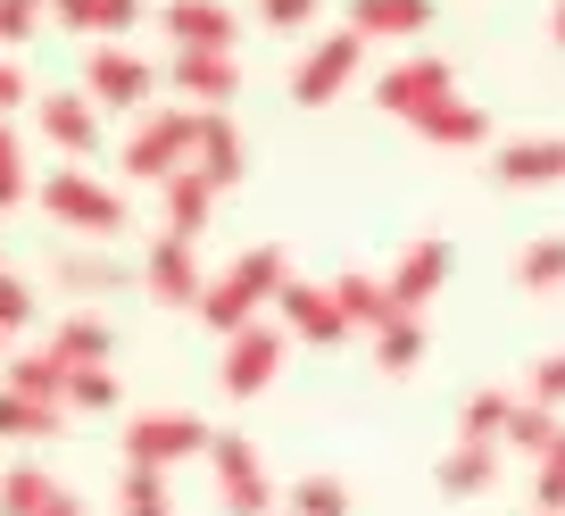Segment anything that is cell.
Masks as SVG:
<instances>
[{"label": "cell", "mask_w": 565, "mask_h": 516, "mask_svg": "<svg viewBox=\"0 0 565 516\" xmlns=\"http://www.w3.org/2000/svg\"><path fill=\"white\" fill-rule=\"evenodd\" d=\"M34 200H42V217L67 225V233H92V242H117L125 233V192L100 183V176H84V167H67V159L34 183Z\"/></svg>", "instance_id": "7a4b0ae2"}, {"label": "cell", "mask_w": 565, "mask_h": 516, "mask_svg": "<svg viewBox=\"0 0 565 516\" xmlns=\"http://www.w3.org/2000/svg\"><path fill=\"white\" fill-rule=\"evenodd\" d=\"M159 34L175 42V51H233V42H242V18H233V0H167Z\"/></svg>", "instance_id": "2e32d148"}, {"label": "cell", "mask_w": 565, "mask_h": 516, "mask_svg": "<svg viewBox=\"0 0 565 516\" xmlns=\"http://www.w3.org/2000/svg\"><path fill=\"white\" fill-rule=\"evenodd\" d=\"M557 433H565V417H557V409H532V400H515L508 425H499V450H524V459H541Z\"/></svg>", "instance_id": "4dcf8cb0"}, {"label": "cell", "mask_w": 565, "mask_h": 516, "mask_svg": "<svg viewBox=\"0 0 565 516\" xmlns=\"http://www.w3.org/2000/svg\"><path fill=\"white\" fill-rule=\"evenodd\" d=\"M51 18L67 34H92V42H117L141 25V0H51Z\"/></svg>", "instance_id": "d4e9b609"}, {"label": "cell", "mask_w": 565, "mask_h": 516, "mask_svg": "<svg viewBox=\"0 0 565 516\" xmlns=\"http://www.w3.org/2000/svg\"><path fill=\"white\" fill-rule=\"evenodd\" d=\"M416 134L433 150H482V143H491V108H475L466 92H449L441 108H424V117H416Z\"/></svg>", "instance_id": "ffe728a7"}, {"label": "cell", "mask_w": 565, "mask_h": 516, "mask_svg": "<svg viewBox=\"0 0 565 516\" xmlns=\"http://www.w3.org/2000/svg\"><path fill=\"white\" fill-rule=\"evenodd\" d=\"M282 516H358V492L333 466H308V475L282 483Z\"/></svg>", "instance_id": "cb8c5ba5"}, {"label": "cell", "mask_w": 565, "mask_h": 516, "mask_svg": "<svg viewBox=\"0 0 565 516\" xmlns=\"http://www.w3.org/2000/svg\"><path fill=\"white\" fill-rule=\"evenodd\" d=\"M565 284V233H532L515 250V292H557Z\"/></svg>", "instance_id": "f1b7e54d"}, {"label": "cell", "mask_w": 565, "mask_h": 516, "mask_svg": "<svg viewBox=\"0 0 565 516\" xmlns=\"http://www.w3.org/2000/svg\"><path fill=\"white\" fill-rule=\"evenodd\" d=\"M34 25H42V9H25V0H0V59L18 51V42H34Z\"/></svg>", "instance_id": "74e56055"}, {"label": "cell", "mask_w": 565, "mask_h": 516, "mask_svg": "<svg viewBox=\"0 0 565 516\" xmlns=\"http://www.w3.org/2000/svg\"><path fill=\"white\" fill-rule=\"evenodd\" d=\"M275 308H282V334L291 341H317V350H333V341H350V317H341V301H333V284H291L275 292Z\"/></svg>", "instance_id": "5bb4252c"}, {"label": "cell", "mask_w": 565, "mask_h": 516, "mask_svg": "<svg viewBox=\"0 0 565 516\" xmlns=\"http://www.w3.org/2000/svg\"><path fill=\"white\" fill-rule=\"evenodd\" d=\"M200 117L209 108H141V125H134V143L117 150V167L125 176H141V183H167L183 159H192V143H200Z\"/></svg>", "instance_id": "277c9868"}, {"label": "cell", "mask_w": 565, "mask_h": 516, "mask_svg": "<svg viewBox=\"0 0 565 516\" xmlns=\"http://www.w3.org/2000/svg\"><path fill=\"white\" fill-rule=\"evenodd\" d=\"M433 483H441V499H482L499 483V442H449Z\"/></svg>", "instance_id": "44dd1931"}, {"label": "cell", "mask_w": 565, "mask_h": 516, "mask_svg": "<svg viewBox=\"0 0 565 516\" xmlns=\"http://www.w3.org/2000/svg\"><path fill=\"white\" fill-rule=\"evenodd\" d=\"M433 25V0H350V34L358 42H407Z\"/></svg>", "instance_id": "603a6c76"}, {"label": "cell", "mask_w": 565, "mask_h": 516, "mask_svg": "<svg viewBox=\"0 0 565 516\" xmlns=\"http://www.w3.org/2000/svg\"><path fill=\"white\" fill-rule=\"evenodd\" d=\"M508 409H515V392H508V383H475V392L458 400V442H499Z\"/></svg>", "instance_id": "83f0119b"}, {"label": "cell", "mask_w": 565, "mask_h": 516, "mask_svg": "<svg viewBox=\"0 0 565 516\" xmlns=\"http://www.w3.org/2000/svg\"><path fill=\"white\" fill-rule=\"evenodd\" d=\"M317 9H324V0H258V18L275 25V34H291V25H308V18H317Z\"/></svg>", "instance_id": "f35d334b"}, {"label": "cell", "mask_w": 565, "mask_h": 516, "mask_svg": "<svg viewBox=\"0 0 565 516\" xmlns=\"http://www.w3.org/2000/svg\"><path fill=\"white\" fill-rule=\"evenodd\" d=\"M548 34H557V51H565V0H557V18H548Z\"/></svg>", "instance_id": "b9f144b4"}, {"label": "cell", "mask_w": 565, "mask_h": 516, "mask_svg": "<svg viewBox=\"0 0 565 516\" xmlns=\"http://www.w3.org/2000/svg\"><path fill=\"white\" fill-rule=\"evenodd\" d=\"M515 400H532V409H565V350L524 358V383H515Z\"/></svg>", "instance_id": "836d02e7"}, {"label": "cell", "mask_w": 565, "mask_h": 516, "mask_svg": "<svg viewBox=\"0 0 565 516\" xmlns=\"http://www.w3.org/2000/svg\"><path fill=\"white\" fill-rule=\"evenodd\" d=\"M449 92H458V67H449L441 51H416V59H399V67L374 75V108L399 117V125H416L424 108H441Z\"/></svg>", "instance_id": "52a82bcc"}, {"label": "cell", "mask_w": 565, "mask_h": 516, "mask_svg": "<svg viewBox=\"0 0 565 516\" xmlns=\"http://www.w3.org/2000/svg\"><path fill=\"white\" fill-rule=\"evenodd\" d=\"M51 492H67L51 466H34V459H25V466H0V516H34Z\"/></svg>", "instance_id": "1f68e13d"}, {"label": "cell", "mask_w": 565, "mask_h": 516, "mask_svg": "<svg viewBox=\"0 0 565 516\" xmlns=\"http://www.w3.org/2000/svg\"><path fill=\"white\" fill-rule=\"evenodd\" d=\"M42 358H51L58 375H75V367H108V358H117V325H108L100 308H67V317L51 325V341H42Z\"/></svg>", "instance_id": "e0dca14e"}, {"label": "cell", "mask_w": 565, "mask_h": 516, "mask_svg": "<svg viewBox=\"0 0 565 516\" xmlns=\"http://www.w3.org/2000/svg\"><path fill=\"white\" fill-rule=\"evenodd\" d=\"M532 516H565V433L532 459Z\"/></svg>", "instance_id": "e575fe53"}, {"label": "cell", "mask_w": 565, "mask_h": 516, "mask_svg": "<svg viewBox=\"0 0 565 516\" xmlns=\"http://www.w3.org/2000/svg\"><path fill=\"white\" fill-rule=\"evenodd\" d=\"M9 108H34V84H25L18 59H0V117H9Z\"/></svg>", "instance_id": "ab89813d"}, {"label": "cell", "mask_w": 565, "mask_h": 516, "mask_svg": "<svg viewBox=\"0 0 565 516\" xmlns=\"http://www.w3.org/2000/svg\"><path fill=\"white\" fill-rule=\"evenodd\" d=\"M51 284L75 301H108V292L134 284V259H108V250H51Z\"/></svg>", "instance_id": "ac0fdd59"}, {"label": "cell", "mask_w": 565, "mask_h": 516, "mask_svg": "<svg viewBox=\"0 0 565 516\" xmlns=\"http://www.w3.org/2000/svg\"><path fill=\"white\" fill-rule=\"evenodd\" d=\"M159 192H167V233H183V242H200V233H209V217H216V200H225L200 167H175Z\"/></svg>", "instance_id": "7402d4cb"}, {"label": "cell", "mask_w": 565, "mask_h": 516, "mask_svg": "<svg viewBox=\"0 0 565 516\" xmlns=\"http://www.w3.org/2000/svg\"><path fill=\"white\" fill-rule=\"evenodd\" d=\"M0 267H9V259H0Z\"/></svg>", "instance_id": "f6af8a7d"}, {"label": "cell", "mask_w": 565, "mask_h": 516, "mask_svg": "<svg viewBox=\"0 0 565 516\" xmlns=\"http://www.w3.org/2000/svg\"><path fill=\"white\" fill-rule=\"evenodd\" d=\"M358 67H366V42H358L350 25H341V34L308 42V59L291 67V101H300V108H324V101H341Z\"/></svg>", "instance_id": "8fae6325"}, {"label": "cell", "mask_w": 565, "mask_h": 516, "mask_svg": "<svg viewBox=\"0 0 565 516\" xmlns=\"http://www.w3.org/2000/svg\"><path fill=\"white\" fill-rule=\"evenodd\" d=\"M34 516H92V508H84V499H75V492H51V499H42Z\"/></svg>", "instance_id": "60d3db41"}, {"label": "cell", "mask_w": 565, "mask_h": 516, "mask_svg": "<svg viewBox=\"0 0 565 516\" xmlns=\"http://www.w3.org/2000/svg\"><path fill=\"white\" fill-rule=\"evenodd\" d=\"M58 425H67L58 400H34V392H9V383H0V442H51Z\"/></svg>", "instance_id": "484cf974"}, {"label": "cell", "mask_w": 565, "mask_h": 516, "mask_svg": "<svg viewBox=\"0 0 565 516\" xmlns=\"http://www.w3.org/2000/svg\"><path fill=\"white\" fill-rule=\"evenodd\" d=\"M34 125H42V143H51L67 167H84L92 150H100V108H92L84 92H42V101H34Z\"/></svg>", "instance_id": "4fadbf2b"}, {"label": "cell", "mask_w": 565, "mask_h": 516, "mask_svg": "<svg viewBox=\"0 0 565 516\" xmlns=\"http://www.w3.org/2000/svg\"><path fill=\"white\" fill-rule=\"evenodd\" d=\"M84 101L92 108H150L159 101V67H150V59L141 51H125V42H100V51L84 59Z\"/></svg>", "instance_id": "ba28073f"}, {"label": "cell", "mask_w": 565, "mask_h": 516, "mask_svg": "<svg viewBox=\"0 0 565 516\" xmlns=\"http://www.w3.org/2000/svg\"><path fill=\"white\" fill-rule=\"evenodd\" d=\"M117 516H175V492H167V475H150V466H117V499H108Z\"/></svg>", "instance_id": "f546056e"}, {"label": "cell", "mask_w": 565, "mask_h": 516, "mask_svg": "<svg viewBox=\"0 0 565 516\" xmlns=\"http://www.w3.org/2000/svg\"><path fill=\"white\" fill-rule=\"evenodd\" d=\"M34 284H25V275H9V267H0V341H9V334H25V325H34Z\"/></svg>", "instance_id": "8d00e7d4"}, {"label": "cell", "mask_w": 565, "mask_h": 516, "mask_svg": "<svg viewBox=\"0 0 565 516\" xmlns=\"http://www.w3.org/2000/svg\"><path fill=\"white\" fill-rule=\"evenodd\" d=\"M282 358H291V334L282 325H242V334H225V367H216V383H225V400H266L275 392Z\"/></svg>", "instance_id": "8992f818"}, {"label": "cell", "mask_w": 565, "mask_h": 516, "mask_svg": "<svg viewBox=\"0 0 565 516\" xmlns=\"http://www.w3.org/2000/svg\"><path fill=\"white\" fill-rule=\"evenodd\" d=\"M209 475H216V499H225V516H275V475H266L258 442H249L242 425H209Z\"/></svg>", "instance_id": "3957f363"}, {"label": "cell", "mask_w": 565, "mask_h": 516, "mask_svg": "<svg viewBox=\"0 0 565 516\" xmlns=\"http://www.w3.org/2000/svg\"><path fill=\"white\" fill-rule=\"evenodd\" d=\"M0 350H9V341H0Z\"/></svg>", "instance_id": "ee69618b"}, {"label": "cell", "mask_w": 565, "mask_h": 516, "mask_svg": "<svg viewBox=\"0 0 565 516\" xmlns=\"http://www.w3.org/2000/svg\"><path fill=\"white\" fill-rule=\"evenodd\" d=\"M134 284L150 292L159 308H192L200 284H209V275H200V242H183V233H159V242L134 259Z\"/></svg>", "instance_id": "30bf717a"}, {"label": "cell", "mask_w": 565, "mask_h": 516, "mask_svg": "<svg viewBox=\"0 0 565 516\" xmlns=\"http://www.w3.org/2000/svg\"><path fill=\"white\" fill-rule=\"evenodd\" d=\"M117 450H125V466L167 475L175 459H200V450H209V417H192V409H141V417H125Z\"/></svg>", "instance_id": "5b68a950"}, {"label": "cell", "mask_w": 565, "mask_h": 516, "mask_svg": "<svg viewBox=\"0 0 565 516\" xmlns=\"http://www.w3.org/2000/svg\"><path fill=\"white\" fill-rule=\"evenodd\" d=\"M282 284H291V250H282V242H249L225 275L200 284L192 317L209 325V334H242V325H258V308H275Z\"/></svg>", "instance_id": "6da1fadb"}, {"label": "cell", "mask_w": 565, "mask_h": 516, "mask_svg": "<svg viewBox=\"0 0 565 516\" xmlns=\"http://www.w3.org/2000/svg\"><path fill=\"white\" fill-rule=\"evenodd\" d=\"M67 409H92V417H108V409H125V383H117V367H75L67 375Z\"/></svg>", "instance_id": "d6a6232c"}, {"label": "cell", "mask_w": 565, "mask_h": 516, "mask_svg": "<svg viewBox=\"0 0 565 516\" xmlns=\"http://www.w3.org/2000/svg\"><path fill=\"white\" fill-rule=\"evenodd\" d=\"M25 9H51V0H25Z\"/></svg>", "instance_id": "7bdbcfd3"}, {"label": "cell", "mask_w": 565, "mask_h": 516, "mask_svg": "<svg viewBox=\"0 0 565 516\" xmlns=\"http://www.w3.org/2000/svg\"><path fill=\"white\" fill-rule=\"evenodd\" d=\"M424 367V317H383L374 325V375H416Z\"/></svg>", "instance_id": "4316f807"}, {"label": "cell", "mask_w": 565, "mask_h": 516, "mask_svg": "<svg viewBox=\"0 0 565 516\" xmlns=\"http://www.w3.org/2000/svg\"><path fill=\"white\" fill-rule=\"evenodd\" d=\"M18 200H34V167H25L18 125L0 117V209H18Z\"/></svg>", "instance_id": "d590c367"}, {"label": "cell", "mask_w": 565, "mask_h": 516, "mask_svg": "<svg viewBox=\"0 0 565 516\" xmlns=\"http://www.w3.org/2000/svg\"><path fill=\"white\" fill-rule=\"evenodd\" d=\"M449 267H458V259H449V233H416V242H407L399 259H391V275H383L391 317H416V308L449 284Z\"/></svg>", "instance_id": "9c48e42d"}, {"label": "cell", "mask_w": 565, "mask_h": 516, "mask_svg": "<svg viewBox=\"0 0 565 516\" xmlns=\"http://www.w3.org/2000/svg\"><path fill=\"white\" fill-rule=\"evenodd\" d=\"M491 176L508 183V192H548V183H565V134H515V143H499Z\"/></svg>", "instance_id": "9a60e30c"}, {"label": "cell", "mask_w": 565, "mask_h": 516, "mask_svg": "<svg viewBox=\"0 0 565 516\" xmlns=\"http://www.w3.org/2000/svg\"><path fill=\"white\" fill-rule=\"evenodd\" d=\"M183 167H200V176H209L216 192H233V183H242V167H249L242 125H233L225 108H209V117H200V143H192V159H183Z\"/></svg>", "instance_id": "d6986e66"}, {"label": "cell", "mask_w": 565, "mask_h": 516, "mask_svg": "<svg viewBox=\"0 0 565 516\" xmlns=\"http://www.w3.org/2000/svg\"><path fill=\"white\" fill-rule=\"evenodd\" d=\"M167 84L183 108H233L242 101V59L233 51H175L167 59Z\"/></svg>", "instance_id": "7c38bea8"}]
</instances>
